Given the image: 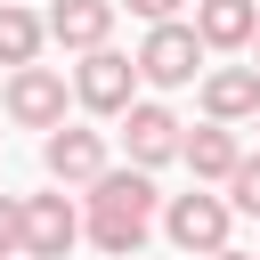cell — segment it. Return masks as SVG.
<instances>
[{
  "instance_id": "6da1fadb",
  "label": "cell",
  "mask_w": 260,
  "mask_h": 260,
  "mask_svg": "<svg viewBox=\"0 0 260 260\" xmlns=\"http://www.w3.org/2000/svg\"><path fill=\"white\" fill-rule=\"evenodd\" d=\"M81 211H89V244H98L106 260H138L146 236H154V219H162V187H154V171L114 162V171L81 195Z\"/></svg>"
},
{
  "instance_id": "7a4b0ae2",
  "label": "cell",
  "mask_w": 260,
  "mask_h": 260,
  "mask_svg": "<svg viewBox=\"0 0 260 260\" xmlns=\"http://www.w3.org/2000/svg\"><path fill=\"white\" fill-rule=\"evenodd\" d=\"M130 57H138V81H146V89H187V81L211 73V65H203L211 49H203V32H195L187 16H179V24H146V41H138Z\"/></svg>"
},
{
  "instance_id": "3957f363",
  "label": "cell",
  "mask_w": 260,
  "mask_h": 260,
  "mask_svg": "<svg viewBox=\"0 0 260 260\" xmlns=\"http://www.w3.org/2000/svg\"><path fill=\"white\" fill-rule=\"evenodd\" d=\"M228 228H236V203L211 195V187H187V195L162 203V236H171V252H187V260L228 252Z\"/></svg>"
},
{
  "instance_id": "277c9868",
  "label": "cell",
  "mask_w": 260,
  "mask_h": 260,
  "mask_svg": "<svg viewBox=\"0 0 260 260\" xmlns=\"http://www.w3.org/2000/svg\"><path fill=\"white\" fill-rule=\"evenodd\" d=\"M65 106H73V81L57 73V65H24V73H8L0 81V114L16 122V130H65Z\"/></svg>"
},
{
  "instance_id": "5b68a950",
  "label": "cell",
  "mask_w": 260,
  "mask_h": 260,
  "mask_svg": "<svg viewBox=\"0 0 260 260\" xmlns=\"http://www.w3.org/2000/svg\"><path fill=\"white\" fill-rule=\"evenodd\" d=\"M73 106L98 114V122H122V114L138 106V57H122V49L81 57V65H73Z\"/></svg>"
},
{
  "instance_id": "8992f818",
  "label": "cell",
  "mask_w": 260,
  "mask_h": 260,
  "mask_svg": "<svg viewBox=\"0 0 260 260\" xmlns=\"http://www.w3.org/2000/svg\"><path fill=\"white\" fill-rule=\"evenodd\" d=\"M41 171H49V187H65V195L81 187V195H89V187L114 171V154H106V130H89V122H65V130H49V138H41Z\"/></svg>"
},
{
  "instance_id": "52a82bcc",
  "label": "cell",
  "mask_w": 260,
  "mask_h": 260,
  "mask_svg": "<svg viewBox=\"0 0 260 260\" xmlns=\"http://www.w3.org/2000/svg\"><path fill=\"white\" fill-rule=\"evenodd\" d=\"M81 236H89V211H81L65 187H49V195H24V260H65Z\"/></svg>"
},
{
  "instance_id": "ba28073f",
  "label": "cell",
  "mask_w": 260,
  "mask_h": 260,
  "mask_svg": "<svg viewBox=\"0 0 260 260\" xmlns=\"http://www.w3.org/2000/svg\"><path fill=\"white\" fill-rule=\"evenodd\" d=\"M122 146H130V162H138V171H162V162H179V154H187V122H179L162 98H138V106L122 114Z\"/></svg>"
},
{
  "instance_id": "9c48e42d",
  "label": "cell",
  "mask_w": 260,
  "mask_h": 260,
  "mask_svg": "<svg viewBox=\"0 0 260 260\" xmlns=\"http://www.w3.org/2000/svg\"><path fill=\"white\" fill-rule=\"evenodd\" d=\"M114 16H122V0H49V41L73 57H98V49H114Z\"/></svg>"
},
{
  "instance_id": "30bf717a",
  "label": "cell",
  "mask_w": 260,
  "mask_h": 260,
  "mask_svg": "<svg viewBox=\"0 0 260 260\" xmlns=\"http://www.w3.org/2000/svg\"><path fill=\"white\" fill-rule=\"evenodd\" d=\"M195 98H203V122H260V65H211L203 81H195Z\"/></svg>"
},
{
  "instance_id": "8fae6325",
  "label": "cell",
  "mask_w": 260,
  "mask_h": 260,
  "mask_svg": "<svg viewBox=\"0 0 260 260\" xmlns=\"http://www.w3.org/2000/svg\"><path fill=\"white\" fill-rule=\"evenodd\" d=\"M195 32H203V49L211 57H236V49H252L260 41V0H195V16H187Z\"/></svg>"
},
{
  "instance_id": "7c38bea8",
  "label": "cell",
  "mask_w": 260,
  "mask_h": 260,
  "mask_svg": "<svg viewBox=\"0 0 260 260\" xmlns=\"http://www.w3.org/2000/svg\"><path fill=\"white\" fill-rule=\"evenodd\" d=\"M187 171H195V187H228L236 171H244V138L228 130V122H195L187 130V154H179Z\"/></svg>"
},
{
  "instance_id": "4fadbf2b",
  "label": "cell",
  "mask_w": 260,
  "mask_h": 260,
  "mask_svg": "<svg viewBox=\"0 0 260 260\" xmlns=\"http://www.w3.org/2000/svg\"><path fill=\"white\" fill-rule=\"evenodd\" d=\"M41 41H49V16H32V8L0 0V65H8V73L41 65Z\"/></svg>"
},
{
  "instance_id": "5bb4252c",
  "label": "cell",
  "mask_w": 260,
  "mask_h": 260,
  "mask_svg": "<svg viewBox=\"0 0 260 260\" xmlns=\"http://www.w3.org/2000/svg\"><path fill=\"white\" fill-rule=\"evenodd\" d=\"M228 203H236V219H260V154H244V171L228 179Z\"/></svg>"
},
{
  "instance_id": "9a60e30c",
  "label": "cell",
  "mask_w": 260,
  "mask_h": 260,
  "mask_svg": "<svg viewBox=\"0 0 260 260\" xmlns=\"http://www.w3.org/2000/svg\"><path fill=\"white\" fill-rule=\"evenodd\" d=\"M0 260H24V195H0Z\"/></svg>"
},
{
  "instance_id": "2e32d148",
  "label": "cell",
  "mask_w": 260,
  "mask_h": 260,
  "mask_svg": "<svg viewBox=\"0 0 260 260\" xmlns=\"http://www.w3.org/2000/svg\"><path fill=\"white\" fill-rule=\"evenodd\" d=\"M122 8H130L138 24H179V8H187V0H122Z\"/></svg>"
},
{
  "instance_id": "e0dca14e",
  "label": "cell",
  "mask_w": 260,
  "mask_h": 260,
  "mask_svg": "<svg viewBox=\"0 0 260 260\" xmlns=\"http://www.w3.org/2000/svg\"><path fill=\"white\" fill-rule=\"evenodd\" d=\"M211 260H260V252H236V244H228V252H211Z\"/></svg>"
},
{
  "instance_id": "ac0fdd59",
  "label": "cell",
  "mask_w": 260,
  "mask_h": 260,
  "mask_svg": "<svg viewBox=\"0 0 260 260\" xmlns=\"http://www.w3.org/2000/svg\"><path fill=\"white\" fill-rule=\"evenodd\" d=\"M252 65H260V41H252Z\"/></svg>"
},
{
  "instance_id": "d6986e66",
  "label": "cell",
  "mask_w": 260,
  "mask_h": 260,
  "mask_svg": "<svg viewBox=\"0 0 260 260\" xmlns=\"http://www.w3.org/2000/svg\"><path fill=\"white\" fill-rule=\"evenodd\" d=\"M252 130H260V122H252Z\"/></svg>"
}]
</instances>
